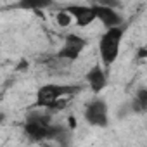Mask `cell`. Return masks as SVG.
Listing matches in <instances>:
<instances>
[{"mask_svg":"<svg viewBox=\"0 0 147 147\" xmlns=\"http://www.w3.org/2000/svg\"><path fill=\"white\" fill-rule=\"evenodd\" d=\"M82 87L78 85H55V83H47L38 88L36 92V100L35 106L38 109H52L54 104H57L62 99H69L75 94H78Z\"/></svg>","mask_w":147,"mask_h":147,"instance_id":"obj_1","label":"cell"},{"mask_svg":"<svg viewBox=\"0 0 147 147\" xmlns=\"http://www.w3.org/2000/svg\"><path fill=\"white\" fill-rule=\"evenodd\" d=\"M126 33V24L123 23L121 26L106 30V33L99 40V55L104 66H111L118 55H119V47L123 42V36Z\"/></svg>","mask_w":147,"mask_h":147,"instance_id":"obj_2","label":"cell"},{"mask_svg":"<svg viewBox=\"0 0 147 147\" xmlns=\"http://www.w3.org/2000/svg\"><path fill=\"white\" fill-rule=\"evenodd\" d=\"M85 47H87V40L83 36H80V35H67L64 38V45L59 49L55 57L64 61V62H73V61H76L82 55Z\"/></svg>","mask_w":147,"mask_h":147,"instance_id":"obj_3","label":"cell"},{"mask_svg":"<svg viewBox=\"0 0 147 147\" xmlns=\"http://www.w3.org/2000/svg\"><path fill=\"white\" fill-rule=\"evenodd\" d=\"M85 121L92 126H107L109 125V107L102 99H95L92 100L87 107H85Z\"/></svg>","mask_w":147,"mask_h":147,"instance_id":"obj_4","label":"cell"},{"mask_svg":"<svg viewBox=\"0 0 147 147\" xmlns=\"http://www.w3.org/2000/svg\"><path fill=\"white\" fill-rule=\"evenodd\" d=\"M92 9H94V12H95V19H99L107 30L123 24L121 14H118L109 4H92Z\"/></svg>","mask_w":147,"mask_h":147,"instance_id":"obj_5","label":"cell"},{"mask_svg":"<svg viewBox=\"0 0 147 147\" xmlns=\"http://www.w3.org/2000/svg\"><path fill=\"white\" fill-rule=\"evenodd\" d=\"M64 11L76 21V24L80 28H87L88 24H92L95 21V12H94L92 5H66Z\"/></svg>","mask_w":147,"mask_h":147,"instance_id":"obj_6","label":"cell"},{"mask_svg":"<svg viewBox=\"0 0 147 147\" xmlns=\"http://www.w3.org/2000/svg\"><path fill=\"white\" fill-rule=\"evenodd\" d=\"M85 80L94 94H100L107 85V76L100 66H94L92 69H88V73L85 75Z\"/></svg>","mask_w":147,"mask_h":147,"instance_id":"obj_7","label":"cell"},{"mask_svg":"<svg viewBox=\"0 0 147 147\" xmlns=\"http://www.w3.org/2000/svg\"><path fill=\"white\" fill-rule=\"evenodd\" d=\"M130 109L135 111V113H144L147 109V88H138L133 100L130 102Z\"/></svg>","mask_w":147,"mask_h":147,"instance_id":"obj_8","label":"cell"},{"mask_svg":"<svg viewBox=\"0 0 147 147\" xmlns=\"http://www.w3.org/2000/svg\"><path fill=\"white\" fill-rule=\"evenodd\" d=\"M55 21H57V24L61 26V28H66V26H69L71 24V21H73V18L62 9V11H59L57 14H55Z\"/></svg>","mask_w":147,"mask_h":147,"instance_id":"obj_9","label":"cell"},{"mask_svg":"<svg viewBox=\"0 0 147 147\" xmlns=\"http://www.w3.org/2000/svg\"><path fill=\"white\" fill-rule=\"evenodd\" d=\"M50 2H21L19 7L23 9H43V7H49Z\"/></svg>","mask_w":147,"mask_h":147,"instance_id":"obj_10","label":"cell"},{"mask_svg":"<svg viewBox=\"0 0 147 147\" xmlns=\"http://www.w3.org/2000/svg\"><path fill=\"white\" fill-rule=\"evenodd\" d=\"M145 54H147V50L142 47V49L138 50V55H137V57H138V59H144V57H145Z\"/></svg>","mask_w":147,"mask_h":147,"instance_id":"obj_11","label":"cell"},{"mask_svg":"<svg viewBox=\"0 0 147 147\" xmlns=\"http://www.w3.org/2000/svg\"><path fill=\"white\" fill-rule=\"evenodd\" d=\"M4 119H5V114H4V113H0V125L4 123Z\"/></svg>","mask_w":147,"mask_h":147,"instance_id":"obj_12","label":"cell"}]
</instances>
